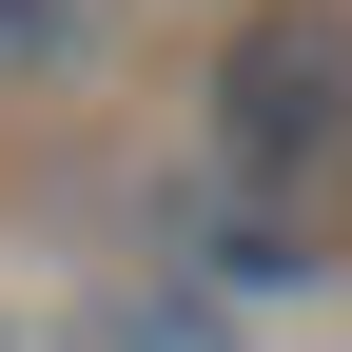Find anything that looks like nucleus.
<instances>
[{"label":"nucleus","instance_id":"f257e3e1","mask_svg":"<svg viewBox=\"0 0 352 352\" xmlns=\"http://www.w3.org/2000/svg\"><path fill=\"white\" fill-rule=\"evenodd\" d=\"M196 157L254 176V196H294V215L333 196V157H352V20H333V0H254V20L215 39V78H196Z\"/></svg>","mask_w":352,"mask_h":352},{"label":"nucleus","instance_id":"f03ea898","mask_svg":"<svg viewBox=\"0 0 352 352\" xmlns=\"http://www.w3.org/2000/svg\"><path fill=\"white\" fill-rule=\"evenodd\" d=\"M138 235H157V274H196V294H294V274H314V215H294V196H254V176H157V196H138Z\"/></svg>","mask_w":352,"mask_h":352},{"label":"nucleus","instance_id":"7ed1b4c3","mask_svg":"<svg viewBox=\"0 0 352 352\" xmlns=\"http://www.w3.org/2000/svg\"><path fill=\"white\" fill-rule=\"evenodd\" d=\"M78 352H235V294H196V274H157V254H138V274L78 314Z\"/></svg>","mask_w":352,"mask_h":352},{"label":"nucleus","instance_id":"20e7f679","mask_svg":"<svg viewBox=\"0 0 352 352\" xmlns=\"http://www.w3.org/2000/svg\"><path fill=\"white\" fill-rule=\"evenodd\" d=\"M118 39V0H0V98H78Z\"/></svg>","mask_w":352,"mask_h":352},{"label":"nucleus","instance_id":"39448f33","mask_svg":"<svg viewBox=\"0 0 352 352\" xmlns=\"http://www.w3.org/2000/svg\"><path fill=\"white\" fill-rule=\"evenodd\" d=\"M0 352H20V333H0Z\"/></svg>","mask_w":352,"mask_h":352}]
</instances>
